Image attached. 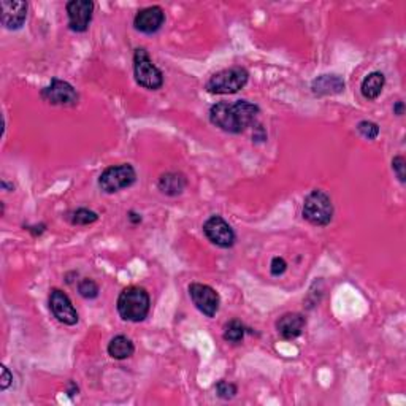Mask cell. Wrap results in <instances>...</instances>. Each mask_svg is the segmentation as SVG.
I'll use <instances>...</instances> for the list:
<instances>
[{
    "label": "cell",
    "mask_w": 406,
    "mask_h": 406,
    "mask_svg": "<svg viewBox=\"0 0 406 406\" xmlns=\"http://www.w3.org/2000/svg\"><path fill=\"white\" fill-rule=\"evenodd\" d=\"M189 296L192 302H194L195 308L205 314L206 318L216 316V313L219 311V304H221V298H219V293L211 286L192 282L189 286Z\"/></svg>",
    "instance_id": "9"
},
{
    "label": "cell",
    "mask_w": 406,
    "mask_h": 406,
    "mask_svg": "<svg viewBox=\"0 0 406 406\" xmlns=\"http://www.w3.org/2000/svg\"><path fill=\"white\" fill-rule=\"evenodd\" d=\"M106 351H108V356L113 357V359L126 360L133 356L135 346H133L132 340L127 338L126 335H117L115 338H111Z\"/></svg>",
    "instance_id": "18"
},
{
    "label": "cell",
    "mask_w": 406,
    "mask_h": 406,
    "mask_svg": "<svg viewBox=\"0 0 406 406\" xmlns=\"http://www.w3.org/2000/svg\"><path fill=\"white\" fill-rule=\"evenodd\" d=\"M28 2L23 0H2L0 2V21L2 26L8 30H18L24 26L28 19Z\"/></svg>",
    "instance_id": "11"
},
{
    "label": "cell",
    "mask_w": 406,
    "mask_h": 406,
    "mask_svg": "<svg viewBox=\"0 0 406 406\" xmlns=\"http://www.w3.org/2000/svg\"><path fill=\"white\" fill-rule=\"evenodd\" d=\"M66 8L68 16V29L77 32V34L86 32L90 21H93L94 2H90V0H70Z\"/></svg>",
    "instance_id": "10"
},
{
    "label": "cell",
    "mask_w": 406,
    "mask_h": 406,
    "mask_svg": "<svg viewBox=\"0 0 406 406\" xmlns=\"http://www.w3.org/2000/svg\"><path fill=\"white\" fill-rule=\"evenodd\" d=\"M238 392V387L235 386L233 383H229V381H219L216 384V394L219 398L222 400H232L235 395Z\"/></svg>",
    "instance_id": "23"
},
{
    "label": "cell",
    "mask_w": 406,
    "mask_h": 406,
    "mask_svg": "<svg viewBox=\"0 0 406 406\" xmlns=\"http://www.w3.org/2000/svg\"><path fill=\"white\" fill-rule=\"evenodd\" d=\"M259 113V106L248 100L219 102L210 108V121L227 133H242L254 124Z\"/></svg>",
    "instance_id": "1"
},
{
    "label": "cell",
    "mask_w": 406,
    "mask_h": 406,
    "mask_svg": "<svg viewBox=\"0 0 406 406\" xmlns=\"http://www.w3.org/2000/svg\"><path fill=\"white\" fill-rule=\"evenodd\" d=\"M384 84H386V77L381 72H371L368 77L363 78L360 84V93L367 100H375L381 95Z\"/></svg>",
    "instance_id": "17"
},
{
    "label": "cell",
    "mask_w": 406,
    "mask_h": 406,
    "mask_svg": "<svg viewBox=\"0 0 406 406\" xmlns=\"http://www.w3.org/2000/svg\"><path fill=\"white\" fill-rule=\"evenodd\" d=\"M394 113L397 115V116H402L405 113V104H403L402 100H398L397 104L394 105Z\"/></svg>",
    "instance_id": "27"
},
{
    "label": "cell",
    "mask_w": 406,
    "mask_h": 406,
    "mask_svg": "<svg viewBox=\"0 0 406 406\" xmlns=\"http://www.w3.org/2000/svg\"><path fill=\"white\" fill-rule=\"evenodd\" d=\"M78 392H79V389H78L77 384H75L73 381L68 383V389H67L68 397H75V395H78Z\"/></svg>",
    "instance_id": "28"
},
{
    "label": "cell",
    "mask_w": 406,
    "mask_h": 406,
    "mask_svg": "<svg viewBox=\"0 0 406 406\" xmlns=\"http://www.w3.org/2000/svg\"><path fill=\"white\" fill-rule=\"evenodd\" d=\"M41 99L51 105L75 106L78 104L79 95L70 83L59 78H52L50 86L41 89Z\"/></svg>",
    "instance_id": "8"
},
{
    "label": "cell",
    "mask_w": 406,
    "mask_h": 406,
    "mask_svg": "<svg viewBox=\"0 0 406 406\" xmlns=\"http://www.w3.org/2000/svg\"><path fill=\"white\" fill-rule=\"evenodd\" d=\"M13 383V375L7 367H2V378H0V391H7Z\"/></svg>",
    "instance_id": "26"
},
{
    "label": "cell",
    "mask_w": 406,
    "mask_h": 406,
    "mask_svg": "<svg viewBox=\"0 0 406 406\" xmlns=\"http://www.w3.org/2000/svg\"><path fill=\"white\" fill-rule=\"evenodd\" d=\"M405 167H406V160H405V157L403 156H395L394 159H392V170H394V173L397 175V178H398V181L400 183H405L406 181V178H405Z\"/></svg>",
    "instance_id": "24"
},
{
    "label": "cell",
    "mask_w": 406,
    "mask_h": 406,
    "mask_svg": "<svg viewBox=\"0 0 406 406\" xmlns=\"http://www.w3.org/2000/svg\"><path fill=\"white\" fill-rule=\"evenodd\" d=\"M357 130H359L360 135L367 140H375L379 135V126L373 121H360L357 124Z\"/></svg>",
    "instance_id": "22"
},
{
    "label": "cell",
    "mask_w": 406,
    "mask_h": 406,
    "mask_svg": "<svg viewBox=\"0 0 406 406\" xmlns=\"http://www.w3.org/2000/svg\"><path fill=\"white\" fill-rule=\"evenodd\" d=\"M133 75L135 81L145 89L157 90L164 86V73L154 66L145 48H137L133 52Z\"/></svg>",
    "instance_id": "5"
},
{
    "label": "cell",
    "mask_w": 406,
    "mask_h": 406,
    "mask_svg": "<svg viewBox=\"0 0 406 406\" xmlns=\"http://www.w3.org/2000/svg\"><path fill=\"white\" fill-rule=\"evenodd\" d=\"M303 218L313 226H329L334 219V203L327 192L314 189L303 202Z\"/></svg>",
    "instance_id": "3"
},
{
    "label": "cell",
    "mask_w": 406,
    "mask_h": 406,
    "mask_svg": "<svg viewBox=\"0 0 406 406\" xmlns=\"http://www.w3.org/2000/svg\"><path fill=\"white\" fill-rule=\"evenodd\" d=\"M203 233H205V237L213 244H216L218 248L222 249L232 248L235 244V240H237V235H235L231 224L221 216H211L203 224Z\"/></svg>",
    "instance_id": "7"
},
{
    "label": "cell",
    "mask_w": 406,
    "mask_h": 406,
    "mask_svg": "<svg viewBox=\"0 0 406 406\" xmlns=\"http://www.w3.org/2000/svg\"><path fill=\"white\" fill-rule=\"evenodd\" d=\"M137 181V172L130 164H119L105 168L99 176V188L106 194H115L130 188Z\"/></svg>",
    "instance_id": "6"
},
{
    "label": "cell",
    "mask_w": 406,
    "mask_h": 406,
    "mask_svg": "<svg viewBox=\"0 0 406 406\" xmlns=\"http://www.w3.org/2000/svg\"><path fill=\"white\" fill-rule=\"evenodd\" d=\"M314 95H335L345 90V81L338 75H320L311 84Z\"/></svg>",
    "instance_id": "16"
},
{
    "label": "cell",
    "mask_w": 406,
    "mask_h": 406,
    "mask_svg": "<svg viewBox=\"0 0 406 406\" xmlns=\"http://www.w3.org/2000/svg\"><path fill=\"white\" fill-rule=\"evenodd\" d=\"M68 218H70L73 226H89V224H94L99 219L97 213L88 210V208H78V210L72 211Z\"/></svg>",
    "instance_id": "20"
},
{
    "label": "cell",
    "mask_w": 406,
    "mask_h": 406,
    "mask_svg": "<svg viewBox=\"0 0 406 406\" xmlns=\"http://www.w3.org/2000/svg\"><path fill=\"white\" fill-rule=\"evenodd\" d=\"M50 309L59 322L66 325H75L79 320L78 311L66 292L61 289H52L50 293Z\"/></svg>",
    "instance_id": "12"
},
{
    "label": "cell",
    "mask_w": 406,
    "mask_h": 406,
    "mask_svg": "<svg viewBox=\"0 0 406 406\" xmlns=\"http://www.w3.org/2000/svg\"><path fill=\"white\" fill-rule=\"evenodd\" d=\"M244 334H246L244 325L240 322V320L233 319L231 322L226 324V329H224V340L229 341V343H240V341H243Z\"/></svg>",
    "instance_id": "19"
},
{
    "label": "cell",
    "mask_w": 406,
    "mask_h": 406,
    "mask_svg": "<svg viewBox=\"0 0 406 406\" xmlns=\"http://www.w3.org/2000/svg\"><path fill=\"white\" fill-rule=\"evenodd\" d=\"M165 23V13L164 10L157 7V5H153V7H146L140 10L133 18V28L135 30L142 32V34L153 35L162 28Z\"/></svg>",
    "instance_id": "13"
},
{
    "label": "cell",
    "mask_w": 406,
    "mask_h": 406,
    "mask_svg": "<svg viewBox=\"0 0 406 406\" xmlns=\"http://www.w3.org/2000/svg\"><path fill=\"white\" fill-rule=\"evenodd\" d=\"M287 270V262L282 258H273L270 264V273L273 276H281L284 275V271Z\"/></svg>",
    "instance_id": "25"
},
{
    "label": "cell",
    "mask_w": 406,
    "mask_h": 406,
    "mask_svg": "<svg viewBox=\"0 0 406 406\" xmlns=\"http://www.w3.org/2000/svg\"><path fill=\"white\" fill-rule=\"evenodd\" d=\"M78 292L79 296L83 298H86V300H94V298L99 297V284L95 282L94 280H89V278H84L78 282Z\"/></svg>",
    "instance_id": "21"
},
{
    "label": "cell",
    "mask_w": 406,
    "mask_h": 406,
    "mask_svg": "<svg viewBox=\"0 0 406 406\" xmlns=\"http://www.w3.org/2000/svg\"><path fill=\"white\" fill-rule=\"evenodd\" d=\"M188 186V178L181 172H167L159 178L157 188L162 194L168 197L181 195Z\"/></svg>",
    "instance_id": "15"
},
{
    "label": "cell",
    "mask_w": 406,
    "mask_h": 406,
    "mask_svg": "<svg viewBox=\"0 0 406 406\" xmlns=\"http://www.w3.org/2000/svg\"><path fill=\"white\" fill-rule=\"evenodd\" d=\"M117 313L124 320L129 322H142L145 320L149 308H151V300H149L148 292L143 287L130 286L126 287L124 291L117 297Z\"/></svg>",
    "instance_id": "2"
},
{
    "label": "cell",
    "mask_w": 406,
    "mask_h": 406,
    "mask_svg": "<svg viewBox=\"0 0 406 406\" xmlns=\"http://www.w3.org/2000/svg\"><path fill=\"white\" fill-rule=\"evenodd\" d=\"M304 325H307V319L300 313H286L278 319L276 330L284 340H296L297 336H300Z\"/></svg>",
    "instance_id": "14"
},
{
    "label": "cell",
    "mask_w": 406,
    "mask_h": 406,
    "mask_svg": "<svg viewBox=\"0 0 406 406\" xmlns=\"http://www.w3.org/2000/svg\"><path fill=\"white\" fill-rule=\"evenodd\" d=\"M129 219H130V221H132L133 224L142 222V216H140V215H137V213H133V211L129 213Z\"/></svg>",
    "instance_id": "29"
},
{
    "label": "cell",
    "mask_w": 406,
    "mask_h": 406,
    "mask_svg": "<svg viewBox=\"0 0 406 406\" xmlns=\"http://www.w3.org/2000/svg\"><path fill=\"white\" fill-rule=\"evenodd\" d=\"M249 72L244 67H231L224 68L208 79L206 90L211 94L227 95L237 94L248 84Z\"/></svg>",
    "instance_id": "4"
}]
</instances>
